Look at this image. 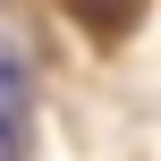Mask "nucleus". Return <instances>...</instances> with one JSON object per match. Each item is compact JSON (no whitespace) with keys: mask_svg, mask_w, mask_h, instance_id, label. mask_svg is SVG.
I'll use <instances>...</instances> for the list:
<instances>
[{"mask_svg":"<svg viewBox=\"0 0 161 161\" xmlns=\"http://www.w3.org/2000/svg\"><path fill=\"white\" fill-rule=\"evenodd\" d=\"M25 127H34V68H25V51L0 42V161L25 153Z\"/></svg>","mask_w":161,"mask_h":161,"instance_id":"f257e3e1","label":"nucleus"}]
</instances>
